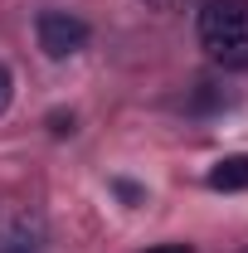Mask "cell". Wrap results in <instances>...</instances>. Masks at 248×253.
<instances>
[{"label": "cell", "instance_id": "5b68a950", "mask_svg": "<svg viewBox=\"0 0 248 253\" xmlns=\"http://www.w3.org/2000/svg\"><path fill=\"white\" fill-rule=\"evenodd\" d=\"M10 97H15V78H10V68L0 63V112L10 107Z\"/></svg>", "mask_w": 248, "mask_h": 253}, {"label": "cell", "instance_id": "ba28073f", "mask_svg": "<svg viewBox=\"0 0 248 253\" xmlns=\"http://www.w3.org/2000/svg\"><path fill=\"white\" fill-rule=\"evenodd\" d=\"M239 253H248V249H239Z\"/></svg>", "mask_w": 248, "mask_h": 253}, {"label": "cell", "instance_id": "6da1fadb", "mask_svg": "<svg viewBox=\"0 0 248 253\" xmlns=\"http://www.w3.org/2000/svg\"><path fill=\"white\" fill-rule=\"evenodd\" d=\"M195 34L219 68H248V0H205Z\"/></svg>", "mask_w": 248, "mask_h": 253}, {"label": "cell", "instance_id": "7a4b0ae2", "mask_svg": "<svg viewBox=\"0 0 248 253\" xmlns=\"http://www.w3.org/2000/svg\"><path fill=\"white\" fill-rule=\"evenodd\" d=\"M34 34H39V49L49 59H68V54H78L88 44V25L78 15H68V10H44L34 20Z\"/></svg>", "mask_w": 248, "mask_h": 253}, {"label": "cell", "instance_id": "277c9868", "mask_svg": "<svg viewBox=\"0 0 248 253\" xmlns=\"http://www.w3.org/2000/svg\"><path fill=\"white\" fill-rule=\"evenodd\" d=\"M209 185L214 190H244L248 185V156H229L209 170Z\"/></svg>", "mask_w": 248, "mask_h": 253}, {"label": "cell", "instance_id": "52a82bcc", "mask_svg": "<svg viewBox=\"0 0 248 253\" xmlns=\"http://www.w3.org/2000/svg\"><path fill=\"white\" fill-rule=\"evenodd\" d=\"M146 5H156V10H180L185 0H146Z\"/></svg>", "mask_w": 248, "mask_h": 253}, {"label": "cell", "instance_id": "3957f363", "mask_svg": "<svg viewBox=\"0 0 248 253\" xmlns=\"http://www.w3.org/2000/svg\"><path fill=\"white\" fill-rule=\"evenodd\" d=\"M44 249V224L39 219H15L0 239V253H39Z\"/></svg>", "mask_w": 248, "mask_h": 253}, {"label": "cell", "instance_id": "8992f818", "mask_svg": "<svg viewBox=\"0 0 248 253\" xmlns=\"http://www.w3.org/2000/svg\"><path fill=\"white\" fill-rule=\"evenodd\" d=\"M146 253H195L190 244H156V249H146Z\"/></svg>", "mask_w": 248, "mask_h": 253}]
</instances>
